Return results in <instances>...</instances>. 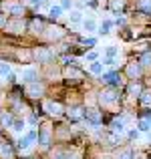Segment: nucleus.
Instances as JSON below:
<instances>
[{
	"label": "nucleus",
	"instance_id": "4468645a",
	"mask_svg": "<svg viewBox=\"0 0 151 159\" xmlns=\"http://www.w3.org/2000/svg\"><path fill=\"white\" fill-rule=\"evenodd\" d=\"M127 73H129V77H139V73H141V69H139V65H129L127 66Z\"/></svg>",
	"mask_w": 151,
	"mask_h": 159
},
{
	"label": "nucleus",
	"instance_id": "0eeeda50",
	"mask_svg": "<svg viewBox=\"0 0 151 159\" xmlns=\"http://www.w3.org/2000/svg\"><path fill=\"white\" fill-rule=\"evenodd\" d=\"M125 121H127V117H121V119H115L111 123V129L115 133H123L125 131Z\"/></svg>",
	"mask_w": 151,
	"mask_h": 159
},
{
	"label": "nucleus",
	"instance_id": "c756f323",
	"mask_svg": "<svg viewBox=\"0 0 151 159\" xmlns=\"http://www.w3.org/2000/svg\"><path fill=\"white\" fill-rule=\"evenodd\" d=\"M10 28H14V32H20V28H22V24L20 22H12V24H8Z\"/></svg>",
	"mask_w": 151,
	"mask_h": 159
},
{
	"label": "nucleus",
	"instance_id": "412c9836",
	"mask_svg": "<svg viewBox=\"0 0 151 159\" xmlns=\"http://www.w3.org/2000/svg\"><path fill=\"white\" fill-rule=\"evenodd\" d=\"M0 123H2L4 127H8V125H12V117L6 115V113H2V117H0Z\"/></svg>",
	"mask_w": 151,
	"mask_h": 159
},
{
	"label": "nucleus",
	"instance_id": "5701e85b",
	"mask_svg": "<svg viewBox=\"0 0 151 159\" xmlns=\"http://www.w3.org/2000/svg\"><path fill=\"white\" fill-rule=\"evenodd\" d=\"M79 20H81V12L73 10V12H71V22H79Z\"/></svg>",
	"mask_w": 151,
	"mask_h": 159
},
{
	"label": "nucleus",
	"instance_id": "aec40b11",
	"mask_svg": "<svg viewBox=\"0 0 151 159\" xmlns=\"http://www.w3.org/2000/svg\"><path fill=\"white\" fill-rule=\"evenodd\" d=\"M139 129H141V131H149V129H151V121L149 119H141L139 121Z\"/></svg>",
	"mask_w": 151,
	"mask_h": 159
},
{
	"label": "nucleus",
	"instance_id": "a211bd4d",
	"mask_svg": "<svg viewBox=\"0 0 151 159\" xmlns=\"http://www.w3.org/2000/svg\"><path fill=\"white\" fill-rule=\"evenodd\" d=\"M83 115H85V113H83L79 107H77V109H71V111H69V117H73V119H81Z\"/></svg>",
	"mask_w": 151,
	"mask_h": 159
},
{
	"label": "nucleus",
	"instance_id": "2eb2a0df",
	"mask_svg": "<svg viewBox=\"0 0 151 159\" xmlns=\"http://www.w3.org/2000/svg\"><path fill=\"white\" fill-rule=\"evenodd\" d=\"M48 14H50V18H58V16L62 14V8L61 6H50L48 8Z\"/></svg>",
	"mask_w": 151,
	"mask_h": 159
},
{
	"label": "nucleus",
	"instance_id": "2f4dec72",
	"mask_svg": "<svg viewBox=\"0 0 151 159\" xmlns=\"http://www.w3.org/2000/svg\"><path fill=\"white\" fill-rule=\"evenodd\" d=\"M87 58H89V61H95V58H97V52H89V54H87Z\"/></svg>",
	"mask_w": 151,
	"mask_h": 159
},
{
	"label": "nucleus",
	"instance_id": "cd10ccee",
	"mask_svg": "<svg viewBox=\"0 0 151 159\" xmlns=\"http://www.w3.org/2000/svg\"><path fill=\"white\" fill-rule=\"evenodd\" d=\"M141 62H143L145 66H149V65H151V54H149V52H147V54H143V58H141Z\"/></svg>",
	"mask_w": 151,
	"mask_h": 159
},
{
	"label": "nucleus",
	"instance_id": "1a4fd4ad",
	"mask_svg": "<svg viewBox=\"0 0 151 159\" xmlns=\"http://www.w3.org/2000/svg\"><path fill=\"white\" fill-rule=\"evenodd\" d=\"M4 10H8L10 14H14V16H20V14H24V10H22V6L20 4H4Z\"/></svg>",
	"mask_w": 151,
	"mask_h": 159
},
{
	"label": "nucleus",
	"instance_id": "f257e3e1",
	"mask_svg": "<svg viewBox=\"0 0 151 159\" xmlns=\"http://www.w3.org/2000/svg\"><path fill=\"white\" fill-rule=\"evenodd\" d=\"M83 117H87V121H91V125H93V127H97V125L101 123V115L95 111V109H87Z\"/></svg>",
	"mask_w": 151,
	"mask_h": 159
},
{
	"label": "nucleus",
	"instance_id": "7c9ffc66",
	"mask_svg": "<svg viewBox=\"0 0 151 159\" xmlns=\"http://www.w3.org/2000/svg\"><path fill=\"white\" fill-rule=\"evenodd\" d=\"M115 54H117V48H115V47H109V48H107V57H109V58L115 57Z\"/></svg>",
	"mask_w": 151,
	"mask_h": 159
},
{
	"label": "nucleus",
	"instance_id": "f8f14e48",
	"mask_svg": "<svg viewBox=\"0 0 151 159\" xmlns=\"http://www.w3.org/2000/svg\"><path fill=\"white\" fill-rule=\"evenodd\" d=\"M40 143H43L44 147L50 143V131L48 129H43V131H40Z\"/></svg>",
	"mask_w": 151,
	"mask_h": 159
},
{
	"label": "nucleus",
	"instance_id": "39448f33",
	"mask_svg": "<svg viewBox=\"0 0 151 159\" xmlns=\"http://www.w3.org/2000/svg\"><path fill=\"white\" fill-rule=\"evenodd\" d=\"M22 81L28 83V85H32V83H39V73H36L34 69H28L26 73L22 75Z\"/></svg>",
	"mask_w": 151,
	"mask_h": 159
},
{
	"label": "nucleus",
	"instance_id": "a878e982",
	"mask_svg": "<svg viewBox=\"0 0 151 159\" xmlns=\"http://www.w3.org/2000/svg\"><path fill=\"white\" fill-rule=\"evenodd\" d=\"M133 157H135V155H133V151H129V149H127V151H123V153L119 155V159H133Z\"/></svg>",
	"mask_w": 151,
	"mask_h": 159
},
{
	"label": "nucleus",
	"instance_id": "9d476101",
	"mask_svg": "<svg viewBox=\"0 0 151 159\" xmlns=\"http://www.w3.org/2000/svg\"><path fill=\"white\" fill-rule=\"evenodd\" d=\"M103 81L109 83V85H119V83H121V77L117 73H107V75H103Z\"/></svg>",
	"mask_w": 151,
	"mask_h": 159
},
{
	"label": "nucleus",
	"instance_id": "ddd939ff",
	"mask_svg": "<svg viewBox=\"0 0 151 159\" xmlns=\"http://www.w3.org/2000/svg\"><path fill=\"white\" fill-rule=\"evenodd\" d=\"M139 10L145 14H151V0H141L139 2Z\"/></svg>",
	"mask_w": 151,
	"mask_h": 159
},
{
	"label": "nucleus",
	"instance_id": "473e14b6",
	"mask_svg": "<svg viewBox=\"0 0 151 159\" xmlns=\"http://www.w3.org/2000/svg\"><path fill=\"white\" fill-rule=\"evenodd\" d=\"M61 8H71V0H62V6Z\"/></svg>",
	"mask_w": 151,
	"mask_h": 159
},
{
	"label": "nucleus",
	"instance_id": "20e7f679",
	"mask_svg": "<svg viewBox=\"0 0 151 159\" xmlns=\"http://www.w3.org/2000/svg\"><path fill=\"white\" fill-rule=\"evenodd\" d=\"M44 109H47L48 115H54V117L62 113V107L58 105V103H53V101H47V103H44Z\"/></svg>",
	"mask_w": 151,
	"mask_h": 159
},
{
	"label": "nucleus",
	"instance_id": "f3484780",
	"mask_svg": "<svg viewBox=\"0 0 151 159\" xmlns=\"http://www.w3.org/2000/svg\"><path fill=\"white\" fill-rule=\"evenodd\" d=\"M111 26H113V22H111V20H105V22L101 24L99 32H101V34H107V32H109V28H111Z\"/></svg>",
	"mask_w": 151,
	"mask_h": 159
},
{
	"label": "nucleus",
	"instance_id": "6ab92c4d",
	"mask_svg": "<svg viewBox=\"0 0 151 159\" xmlns=\"http://www.w3.org/2000/svg\"><path fill=\"white\" fill-rule=\"evenodd\" d=\"M95 28H97V24H95V20H93V18L85 20V30H87V32H93Z\"/></svg>",
	"mask_w": 151,
	"mask_h": 159
},
{
	"label": "nucleus",
	"instance_id": "7ed1b4c3",
	"mask_svg": "<svg viewBox=\"0 0 151 159\" xmlns=\"http://www.w3.org/2000/svg\"><path fill=\"white\" fill-rule=\"evenodd\" d=\"M99 101L103 103V105H113V103L117 101V95H115V91H105V93H101Z\"/></svg>",
	"mask_w": 151,
	"mask_h": 159
},
{
	"label": "nucleus",
	"instance_id": "6e6552de",
	"mask_svg": "<svg viewBox=\"0 0 151 159\" xmlns=\"http://www.w3.org/2000/svg\"><path fill=\"white\" fill-rule=\"evenodd\" d=\"M26 93L30 95V97H40V95H43V85H39V83H32V85H28Z\"/></svg>",
	"mask_w": 151,
	"mask_h": 159
},
{
	"label": "nucleus",
	"instance_id": "9b49d317",
	"mask_svg": "<svg viewBox=\"0 0 151 159\" xmlns=\"http://www.w3.org/2000/svg\"><path fill=\"white\" fill-rule=\"evenodd\" d=\"M30 28H32L34 32H43V30H44V22H43V20H39V18H34V20L30 22Z\"/></svg>",
	"mask_w": 151,
	"mask_h": 159
},
{
	"label": "nucleus",
	"instance_id": "b1692460",
	"mask_svg": "<svg viewBox=\"0 0 151 159\" xmlns=\"http://www.w3.org/2000/svg\"><path fill=\"white\" fill-rule=\"evenodd\" d=\"M12 129H14V131H22L24 129V121H14V123H12Z\"/></svg>",
	"mask_w": 151,
	"mask_h": 159
},
{
	"label": "nucleus",
	"instance_id": "dca6fc26",
	"mask_svg": "<svg viewBox=\"0 0 151 159\" xmlns=\"http://www.w3.org/2000/svg\"><path fill=\"white\" fill-rule=\"evenodd\" d=\"M141 103L143 105H151V91H143L141 93Z\"/></svg>",
	"mask_w": 151,
	"mask_h": 159
},
{
	"label": "nucleus",
	"instance_id": "bb28decb",
	"mask_svg": "<svg viewBox=\"0 0 151 159\" xmlns=\"http://www.w3.org/2000/svg\"><path fill=\"white\" fill-rule=\"evenodd\" d=\"M0 153H2V155H8V157H10V155H12V149L8 147V145H6V147L2 145V147H0Z\"/></svg>",
	"mask_w": 151,
	"mask_h": 159
},
{
	"label": "nucleus",
	"instance_id": "4be33fe9",
	"mask_svg": "<svg viewBox=\"0 0 151 159\" xmlns=\"http://www.w3.org/2000/svg\"><path fill=\"white\" fill-rule=\"evenodd\" d=\"M91 73L101 75V73H103V65H101V62H93V65H91Z\"/></svg>",
	"mask_w": 151,
	"mask_h": 159
},
{
	"label": "nucleus",
	"instance_id": "393cba45",
	"mask_svg": "<svg viewBox=\"0 0 151 159\" xmlns=\"http://www.w3.org/2000/svg\"><path fill=\"white\" fill-rule=\"evenodd\" d=\"M129 93H131V95H137V93H141V87H139V85H135V83H133V85L129 87Z\"/></svg>",
	"mask_w": 151,
	"mask_h": 159
},
{
	"label": "nucleus",
	"instance_id": "72a5a7b5",
	"mask_svg": "<svg viewBox=\"0 0 151 159\" xmlns=\"http://www.w3.org/2000/svg\"><path fill=\"white\" fill-rule=\"evenodd\" d=\"M85 44H89V47H93V44H95V39H87V40H85Z\"/></svg>",
	"mask_w": 151,
	"mask_h": 159
},
{
	"label": "nucleus",
	"instance_id": "c85d7f7f",
	"mask_svg": "<svg viewBox=\"0 0 151 159\" xmlns=\"http://www.w3.org/2000/svg\"><path fill=\"white\" fill-rule=\"evenodd\" d=\"M0 75H10V66L8 65H0Z\"/></svg>",
	"mask_w": 151,
	"mask_h": 159
},
{
	"label": "nucleus",
	"instance_id": "f03ea898",
	"mask_svg": "<svg viewBox=\"0 0 151 159\" xmlns=\"http://www.w3.org/2000/svg\"><path fill=\"white\" fill-rule=\"evenodd\" d=\"M32 141H36V131H30L26 137H22V139L18 141V149H28Z\"/></svg>",
	"mask_w": 151,
	"mask_h": 159
},
{
	"label": "nucleus",
	"instance_id": "423d86ee",
	"mask_svg": "<svg viewBox=\"0 0 151 159\" xmlns=\"http://www.w3.org/2000/svg\"><path fill=\"white\" fill-rule=\"evenodd\" d=\"M34 54H36V58H39V62H48L50 58H53V52H50L48 48H39Z\"/></svg>",
	"mask_w": 151,
	"mask_h": 159
}]
</instances>
